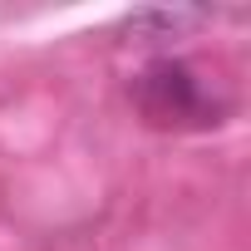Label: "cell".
Masks as SVG:
<instances>
[{"mask_svg": "<svg viewBox=\"0 0 251 251\" xmlns=\"http://www.w3.org/2000/svg\"><path fill=\"white\" fill-rule=\"evenodd\" d=\"M143 108L153 123H182V118L202 123V113H207L202 89L182 64H158L153 74H143Z\"/></svg>", "mask_w": 251, "mask_h": 251, "instance_id": "obj_1", "label": "cell"}]
</instances>
